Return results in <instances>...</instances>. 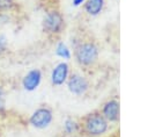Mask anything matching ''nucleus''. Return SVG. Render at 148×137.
Wrapping results in <instances>:
<instances>
[{
  "mask_svg": "<svg viewBox=\"0 0 148 137\" xmlns=\"http://www.w3.org/2000/svg\"><path fill=\"white\" fill-rule=\"evenodd\" d=\"M80 135L83 137H105L111 129V124L103 117L99 110L84 115L80 120Z\"/></svg>",
  "mask_w": 148,
  "mask_h": 137,
  "instance_id": "nucleus-1",
  "label": "nucleus"
},
{
  "mask_svg": "<svg viewBox=\"0 0 148 137\" xmlns=\"http://www.w3.org/2000/svg\"><path fill=\"white\" fill-rule=\"evenodd\" d=\"M75 63L82 68L94 67L99 59V48L94 41H81L73 48Z\"/></svg>",
  "mask_w": 148,
  "mask_h": 137,
  "instance_id": "nucleus-2",
  "label": "nucleus"
},
{
  "mask_svg": "<svg viewBox=\"0 0 148 137\" xmlns=\"http://www.w3.org/2000/svg\"><path fill=\"white\" fill-rule=\"evenodd\" d=\"M65 29V17L57 8H51L45 12L42 19V30L49 37H58Z\"/></svg>",
  "mask_w": 148,
  "mask_h": 137,
  "instance_id": "nucleus-3",
  "label": "nucleus"
},
{
  "mask_svg": "<svg viewBox=\"0 0 148 137\" xmlns=\"http://www.w3.org/2000/svg\"><path fill=\"white\" fill-rule=\"evenodd\" d=\"M54 120V113L49 106H40L36 108L28 117V124L36 130L47 129Z\"/></svg>",
  "mask_w": 148,
  "mask_h": 137,
  "instance_id": "nucleus-4",
  "label": "nucleus"
},
{
  "mask_svg": "<svg viewBox=\"0 0 148 137\" xmlns=\"http://www.w3.org/2000/svg\"><path fill=\"white\" fill-rule=\"evenodd\" d=\"M68 92L75 96H83L90 89V81L87 75L80 72H72L66 81Z\"/></svg>",
  "mask_w": 148,
  "mask_h": 137,
  "instance_id": "nucleus-5",
  "label": "nucleus"
},
{
  "mask_svg": "<svg viewBox=\"0 0 148 137\" xmlns=\"http://www.w3.org/2000/svg\"><path fill=\"white\" fill-rule=\"evenodd\" d=\"M72 73L71 70V65L68 64V62L61 60L59 63H57L50 73V82L53 87H61L64 85H66L67 79L69 78Z\"/></svg>",
  "mask_w": 148,
  "mask_h": 137,
  "instance_id": "nucleus-6",
  "label": "nucleus"
},
{
  "mask_svg": "<svg viewBox=\"0 0 148 137\" xmlns=\"http://www.w3.org/2000/svg\"><path fill=\"white\" fill-rule=\"evenodd\" d=\"M99 113L110 124H116L120 120V102L114 98L109 99L101 106Z\"/></svg>",
  "mask_w": 148,
  "mask_h": 137,
  "instance_id": "nucleus-7",
  "label": "nucleus"
},
{
  "mask_svg": "<svg viewBox=\"0 0 148 137\" xmlns=\"http://www.w3.org/2000/svg\"><path fill=\"white\" fill-rule=\"evenodd\" d=\"M43 81V72L40 68L38 67H34L31 70H29L21 79V87L25 91V92H35L36 89H38V87L40 86Z\"/></svg>",
  "mask_w": 148,
  "mask_h": 137,
  "instance_id": "nucleus-8",
  "label": "nucleus"
},
{
  "mask_svg": "<svg viewBox=\"0 0 148 137\" xmlns=\"http://www.w3.org/2000/svg\"><path fill=\"white\" fill-rule=\"evenodd\" d=\"M105 7V0H86L82 5L83 12L91 17L98 16Z\"/></svg>",
  "mask_w": 148,
  "mask_h": 137,
  "instance_id": "nucleus-9",
  "label": "nucleus"
},
{
  "mask_svg": "<svg viewBox=\"0 0 148 137\" xmlns=\"http://www.w3.org/2000/svg\"><path fill=\"white\" fill-rule=\"evenodd\" d=\"M81 125L80 121L73 117H66L62 122V134L65 136H75L80 134Z\"/></svg>",
  "mask_w": 148,
  "mask_h": 137,
  "instance_id": "nucleus-10",
  "label": "nucleus"
},
{
  "mask_svg": "<svg viewBox=\"0 0 148 137\" xmlns=\"http://www.w3.org/2000/svg\"><path fill=\"white\" fill-rule=\"evenodd\" d=\"M54 53H56L57 57L61 58V59L65 60V62L71 60L72 57H73L72 49H71L65 42H62V41H59V42L56 44V46H54Z\"/></svg>",
  "mask_w": 148,
  "mask_h": 137,
  "instance_id": "nucleus-11",
  "label": "nucleus"
},
{
  "mask_svg": "<svg viewBox=\"0 0 148 137\" xmlns=\"http://www.w3.org/2000/svg\"><path fill=\"white\" fill-rule=\"evenodd\" d=\"M18 9V3L16 0H0V13L14 14Z\"/></svg>",
  "mask_w": 148,
  "mask_h": 137,
  "instance_id": "nucleus-12",
  "label": "nucleus"
},
{
  "mask_svg": "<svg viewBox=\"0 0 148 137\" xmlns=\"http://www.w3.org/2000/svg\"><path fill=\"white\" fill-rule=\"evenodd\" d=\"M7 113V91L5 85L0 81V115Z\"/></svg>",
  "mask_w": 148,
  "mask_h": 137,
  "instance_id": "nucleus-13",
  "label": "nucleus"
},
{
  "mask_svg": "<svg viewBox=\"0 0 148 137\" xmlns=\"http://www.w3.org/2000/svg\"><path fill=\"white\" fill-rule=\"evenodd\" d=\"M13 22V14L10 13H0V31L8 27Z\"/></svg>",
  "mask_w": 148,
  "mask_h": 137,
  "instance_id": "nucleus-14",
  "label": "nucleus"
},
{
  "mask_svg": "<svg viewBox=\"0 0 148 137\" xmlns=\"http://www.w3.org/2000/svg\"><path fill=\"white\" fill-rule=\"evenodd\" d=\"M8 48H9V44H8L7 36L0 31V58H2L8 52Z\"/></svg>",
  "mask_w": 148,
  "mask_h": 137,
  "instance_id": "nucleus-15",
  "label": "nucleus"
},
{
  "mask_svg": "<svg viewBox=\"0 0 148 137\" xmlns=\"http://www.w3.org/2000/svg\"><path fill=\"white\" fill-rule=\"evenodd\" d=\"M86 0H72V6L73 7H81L84 3Z\"/></svg>",
  "mask_w": 148,
  "mask_h": 137,
  "instance_id": "nucleus-16",
  "label": "nucleus"
}]
</instances>
